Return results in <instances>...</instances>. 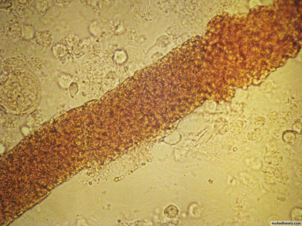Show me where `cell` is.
Listing matches in <instances>:
<instances>
[{"label": "cell", "mask_w": 302, "mask_h": 226, "mask_svg": "<svg viewBox=\"0 0 302 226\" xmlns=\"http://www.w3.org/2000/svg\"><path fill=\"white\" fill-rule=\"evenodd\" d=\"M277 153V152H276ZM275 153L271 154V155L266 157V160L269 163H273L274 164H277L280 163L282 160V156L279 154Z\"/></svg>", "instance_id": "obj_1"}, {"label": "cell", "mask_w": 302, "mask_h": 226, "mask_svg": "<svg viewBox=\"0 0 302 226\" xmlns=\"http://www.w3.org/2000/svg\"><path fill=\"white\" fill-rule=\"evenodd\" d=\"M278 149V144L273 140H271L267 143L266 147V151L270 154L276 153Z\"/></svg>", "instance_id": "obj_2"}, {"label": "cell", "mask_w": 302, "mask_h": 226, "mask_svg": "<svg viewBox=\"0 0 302 226\" xmlns=\"http://www.w3.org/2000/svg\"><path fill=\"white\" fill-rule=\"evenodd\" d=\"M178 211L177 208L172 205L167 207L165 210V214L170 218H173L178 215Z\"/></svg>", "instance_id": "obj_3"}, {"label": "cell", "mask_w": 302, "mask_h": 226, "mask_svg": "<svg viewBox=\"0 0 302 226\" xmlns=\"http://www.w3.org/2000/svg\"><path fill=\"white\" fill-rule=\"evenodd\" d=\"M296 138L295 133L292 131L286 132L283 135L284 141L287 143H291L294 142Z\"/></svg>", "instance_id": "obj_4"}, {"label": "cell", "mask_w": 302, "mask_h": 226, "mask_svg": "<svg viewBox=\"0 0 302 226\" xmlns=\"http://www.w3.org/2000/svg\"><path fill=\"white\" fill-rule=\"evenodd\" d=\"M260 132L259 129H255L248 134L249 139L252 140H256L259 135Z\"/></svg>", "instance_id": "obj_5"}]
</instances>
